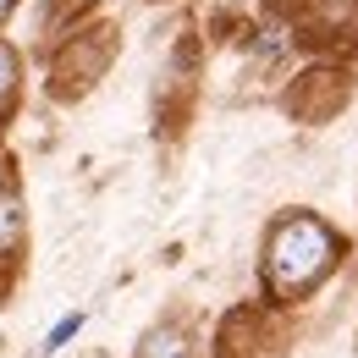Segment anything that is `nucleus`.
Listing matches in <instances>:
<instances>
[{
    "mask_svg": "<svg viewBox=\"0 0 358 358\" xmlns=\"http://www.w3.org/2000/svg\"><path fill=\"white\" fill-rule=\"evenodd\" d=\"M17 248H22V193L11 177H0V259H11Z\"/></svg>",
    "mask_w": 358,
    "mask_h": 358,
    "instance_id": "nucleus-2",
    "label": "nucleus"
},
{
    "mask_svg": "<svg viewBox=\"0 0 358 358\" xmlns=\"http://www.w3.org/2000/svg\"><path fill=\"white\" fill-rule=\"evenodd\" d=\"M342 243L331 226H320L314 215H287V221L270 226V243H265V292L275 303H292L314 292L331 265H336Z\"/></svg>",
    "mask_w": 358,
    "mask_h": 358,
    "instance_id": "nucleus-1",
    "label": "nucleus"
},
{
    "mask_svg": "<svg viewBox=\"0 0 358 358\" xmlns=\"http://www.w3.org/2000/svg\"><path fill=\"white\" fill-rule=\"evenodd\" d=\"M66 6H72V11H83V6H94V0H66Z\"/></svg>",
    "mask_w": 358,
    "mask_h": 358,
    "instance_id": "nucleus-6",
    "label": "nucleus"
},
{
    "mask_svg": "<svg viewBox=\"0 0 358 358\" xmlns=\"http://www.w3.org/2000/svg\"><path fill=\"white\" fill-rule=\"evenodd\" d=\"M133 358H193V342H187L182 325H155V331L138 342Z\"/></svg>",
    "mask_w": 358,
    "mask_h": 358,
    "instance_id": "nucleus-3",
    "label": "nucleus"
},
{
    "mask_svg": "<svg viewBox=\"0 0 358 358\" xmlns=\"http://www.w3.org/2000/svg\"><path fill=\"white\" fill-rule=\"evenodd\" d=\"M11 6H17V0H0V22H6V17H11Z\"/></svg>",
    "mask_w": 358,
    "mask_h": 358,
    "instance_id": "nucleus-5",
    "label": "nucleus"
},
{
    "mask_svg": "<svg viewBox=\"0 0 358 358\" xmlns=\"http://www.w3.org/2000/svg\"><path fill=\"white\" fill-rule=\"evenodd\" d=\"M17 94H22V55L0 39V122L11 116V105H17Z\"/></svg>",
    "mask_w": 358,
    "mask_h": 358,
    "instance_id": "nucleus-4",
    "label": "nucleus"
}]
</instances>
